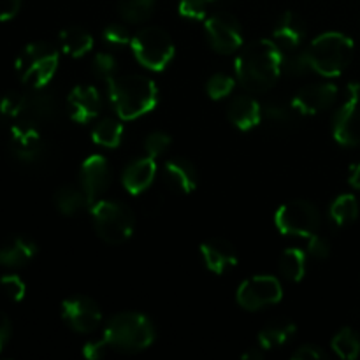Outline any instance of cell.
<instances>
[{"mask_svg": "<svg viewBox=\"0 0 360 360\" xmlns=\"http://www.w3.org/2000/svg\"><path fill=\"white\" fill-rule=\"evenodd\" d=\"M283 53L274 41L252 42L236 58V74L245 90L264 94L276 84L281 74Z\"/></svg>", "mask_w": 360, "mask_h": 360, "instance_id": "1", "label": "cell"}, {"mask_svg": "<svg viewBox=\"0 0 360 360\" xmlns=\"http://www.w3.org/2000/svg\"><path fill=\"white\" fill-rule=\"evenodd\" d=\"M109 98L120 120H136L153 111L158 102V88L150 77L130 74L108 79Z\"/></svg>", "mask_w": 360, "mask_h": 360, "instance_id": "2", "label": "cell"}, {"mask_svg": "<svg viewBox=\"0 0 360 360\" xmlns=\"http://www.w3.org/2000/svg\"><path fill=\"white\" fill-rule=\"evenodd\" d=\"M104 338L111 350L136 354L146 350L155 340V329L141 313H120L109 320Z\"/></svg>", "mask_w": 360, "mask_h": 360, "instance_id": "3", "label": "cell"}, {"mask_svg": "<svg viewBox=\"0 0 360 360\" xmlns=\"http://www.w3.org/2000/svg\"><path fill=\"white\" fill-rule=\"evenodd\" d=\"M354 48V41L340 32L319 35L308 49L313 70L326 77L340 76L350 65Z\"/></svg>", "mask_w": 360, "mask_h": 360, "instance_id": "4", "label": "cell"}, {"mask_svg": "<svg viewBox=\"0 0 360 360\" xmlns=\"http://www.w3.org/2000/svg\"><path fill=\"white\" fill-rule=\"evenodd\" d=\"M58 51L48 42H30L18 55L14 69L21 83L32 90H41L58 69Z\"/></svg>", "mask_w": 360, "mask_h": 360, "instance_id": "5", "label": "cell"}, {"mask_svg": "<svg viewBox=\"0 0 360 360\" xmlns=\"http://www.w3.org/2000/svg\"><path fill=\"white\" fill-rule=\"evenodd\" d=\"M95 231L109 245H122L134 234L136 220L125 204L116 200H97L90 206Z\"/></svg>", "mask_w": 360, "mask_h": 360, "instance_id": "6", "label": "cell"}, {"mask_svg": "<svg viewBox=\"0 0 360 360\" xmlns=\"http://www.w3.org/2000/svg\"><path fill=\"white\" fill-rule=\"evenodd\" d=\"M132 51L141 65L160 72L174 58V42L171 35L158 27H146L130 41Z\"/></svg>", "mask_w": 360, "mask_h": 360, "instance_id": "7", "label": "cell"}, {"mask_svg": "<svg viewBox=\"0 0 360 360\" xmlns=\"http://www.w3.org/2000/svg\"><path fill=\"white\" fill-rule=\"evenodd\" d=\"M274 224L281 234L311 238L320 227V214L308 200H292L283 204L274 214Z\"/></svg>", "mask_w": 360, "mask_h": 360, "instance_id": "8", "label": "cell"}, {"mask_svg": "<svg viewBox=\"0 0 360 360\" xmlns=\"http://www.w3.org/2000/svg\"><path fill=\"white\" fill-rule=\"evenodd\" d=\"M360 84L350 83L347 88V97L341 108L334 115L333 136L343 146H359L360 144Z\"/></svg>", "mask_w": 360, "mask_h": 360, "instance_id": "9", "label": "cell"}, {"mask_svg": "<svg viewBox=\"0 0 360 360\" xmlns=\"http://www.w3.org/2000/svg\"><path fill=\"white\" fill-rule=\"evenodd\" d=\"M283 297V288L281 283L274 276H260L248 278L243 281L238 290V302L248 311H259L266 306L276 304Z\"/></svg>", "mask_w": 360, "mask_h": 360, "instance_id": "10", "label": "cell"}, {"mask_svg": "<svg viewBox=\"0 0 360 360\" xmlns=\"http://www.w3.org/2000/svg\"><path fill=\"white\" fill-rule=\"evenodd\" d=\"M206 27L207 39H210L211 46L214 48V51L225 53V55H231V53L238 51L243 44V32L241 25L236 20L234 16L227 13H217L213 16H210L204 23Z\"/></svg>", "mask_w": 360, "mask_h": 360, "instance_id": "11", "label": "cell"}, {"mask_svg": "<svg viewBox=\"0 0 360 360\" xmlns=\"http://www.w3.org/2000/svg\"><path fill=\"white\" fill-rule=\"evenodd\" d=\"M62 316L77 333H91L98 327L102 313L90 297L76 295L62 302Z\"/></svg>", "mask_w": 360, "mask_h": 360, "instance_id": "12", "label": "cell"}, {"mask_svg": "<svg viewBox=\"0 0 360 360\" xmlns=\"http://www.w3.org/2000/svg\"><path fill=\"white\" fill-rule=\"evenodd\" d=\"M111 185V167L102 155H91L81 165V188L86 193L88 204L97 202L98 197Z\"/></svg>", "mask_w": 360, "mask_h": 360, "instance_id": "13", "label": "cell"}, {"mask_svg": "<svg viewBox=\"0 0 360 360\" xmlns=\"http://www.w3.org/2000/svg\"><path fill=\"white\" fill-rule=\"evenodd\" d=\"M338 86L333 83H319L309 84L302 88L292 101V108L297 115H316L323 109L330 108L333 102L336 101Z\"/></svg>", "mask_w": 360, "mask_h": 360, "instance_id": "14", "label": "cell"}, {"mask_svg": "<svg viewBox=\"0 0 360 360\" xmlns=\"http://www.w3.org/2000/svg\"><path fill=\"white\" fill-rule=\"evenodd\" d=\"M11 150L23 162H35L42 155L44 143L35 123L18 122L11 129Z\"/></svg>", "mask_w": 360, "mask_h": 360, "instance_id": "15", "label": "cell"}, {"mask_svg": "<svg viewBox=\"0 0 360 360\" xmlns=\"http://www.w3.org/2000/svg\"><path fill=\"white\" fill-rule=\"evenodd\" d=\"M70 118L76 123H88L101 112V94L91 84H79L69 95Z\"/></svg>", "mask_w": 360, "mask_h": 360, "instance_id": "16", "label": "cell"}, {"mask_svg": "<svg viewBox=\"0 0 360 360\" xmlns=\"http://www.w3.org/2000/svg\"><path fill=\"white\" fill-rule=\"evenodd\" d=\"M306 37V25L295 13H285L273 30V41L281 51H294Z\"/></svg>", "mask_w": 360, "mask_h": 360, "instance_id": "17", "label": "cell"}, {"mask_svg": "<svg viewBox=\"0 0 360 360\" xmlns=\"http://www.w3.org/2000/svg\"><path fill=\"white\" fill-rule=\"evenodd\" d=\"M202 260L210 271L214 274H224L231 267L238 264V255H236L234 246L224 239H211L200 246Z\"/></svg>", "mask_w": 360, "mask_h": 360, "instance_id": "18", "label": "cell"}, {"mask_svg": "<svg viewBox=\"0 0 360 360\" xmlns=\"http://www.w3.org/2000/svg\"><path fill=\"white\" fill-rule=\"evenodd\" d=\"M227 115L232 125L238 127L243 132H248V130L255 129L259 125L264 112L255 98L250 97V95H241V97H236L231 102V105L227 109Z\"/></svg>", "mask_w": 360, "mask_h": 360, "instance_id": "19", "label": "cell"}, {"mask_svg": "<svg viewBox=\"0 0 360 360\" xmlns=\"http://www.w3.org/2000/svg\"><path fill=\"white\" fill-rule=\"evenodd\" d=\"M155 174H157L155 158H139V160L132 162V164L125 169V172H123V186H125L127 192L132 193V195H139L141 192H144V190L153 183Z\"/></svg>", "mask_w": 360, "mask_h": 360, "instance_id": "20", "label": "cell"}, {"mask_svg": "<svg viewBox=\"0 0 360 360\" xmlns=\"http://www.w3.org/2000/svg\"><path fill=\"white\" fill-rule=\"evenodd\" d=\"M56 116V101L49 91L34 90L30 95H25V108L21 118L30 123L51 122Z\"/></svg>", "mask_w": 360, "mask_h": 360, "instance_id": "21", "label": "cell"}, {"mask_svg": "<svg viewBox=\"0 0 360 360\" xmlns=\"http://www.w3.org/2000/svg\"><path fill=\"white\" fill-rule=\"evenodd\" d=\"M164 176L169 185L181 193H190L197 188V171L186 158H172L165 162Z\"/></svg>", "mask_w": 360, "mask_h": 360, "instance_id": "22", "label": "cell"}, {"mask_svg": "<svg viewBox=\"0 0 360 360\" xmlns=\"http://www.w3.org/2000/svg\"><path fill=\"white\" fill-rule=\"evenodd\" d=\"M37 253V246L27 238H13L0 246V266L23 267Z\"/></svg>", "mask_w": 360, "mask_h": 360, "instance_id": "23", "label": "cell"}, {"mask_svg": "<svg viewBox=\"0 0 360 360\" xmlns=\"http://www.w3.org/2000/svg\"><path fill=\"white\" fill-rule=\"evenodd\" d=\"M60 44L63 53L72 58H79L94 48V37L81 27H67L60 32Z\"/></svg>", "mask_w": 360, "mask_h": 360, "instance_id": "24", "label": "cell"}, {"mask_svg": "<svg viewBox=\"0 0 360 360\" xmlns=\"http://www.w3.org/2000/svg\"><path fill=\"white\" fill-rule=\"evenodd\" d=\"M55 204L60 213L67 214V217L76 214L84 206H90L86 199V193L83 192V188H77V186H62L56 192Z\"/></svg>", "mask_w": 360, "mask_h": 360, "instance_id": "25", "label": "cell"}, {"mask_svg": "<svg viewBox=\"0 0 360 360\" xmlns=\"http://www.w3.org/2000/svg\"><path fill=\"white\" fill-rule=\"evenodd\" d=\"M295 334V326L290 322L274 323V326L266 327L259 334V347L264 350H273V348L281 347L287 343Z\"/></svg>", "mask_w": 360, "mask_h": 360, "instance_id": "26", "label": "cell"}, {"mask_svg": "<svg viewBox=\"0 0 360 360\" xmlns=\"http://www.w3.org/2000/svg\"><path fill=\"white\" fill-rule=\"evenodd\" d=\"M280 271L287 280L301 281L306 274V253L299 248L285 250L280 259Z\"/></svg>", "mask_w": 360, "mask_h": 360, "instance_id": "27", "label": "cell"}, {"mask_svg": "<svg viewBox=\"0 0 360 360\" xmlns=\"http://www.w3.org/2000/svg\"><path fill=\"white\" fill-rule=\"evenodd\" d=\"M123 137V125L112 118H105L95 125L94 132H91V139L94 143L101 144L104 148H116L120 146Z\"/></svg>", "mask_w": 360, "mask_h": 360, "instance_id": "28", "label": "cell"}, {"mask_svg": "<svg viewBox=\"0 0 360 360\" xmlns=\"http://www.w3.org/2000/svg\"><path fill=\"white\" fill-rule=\"evenodd\" d=\"M359 217V204L357 199L350 193H345L340 195L330 206V218L334 220V224L345 227V225H350L357 220Z\"/></svg>", "mask_w": 360, "mask_h": 360, "instance_id": "29", "label": "cell"}, {"mask_svg": "<svg viewBox=\"0 0 360 360\" xmlns=\"http://www.w3.org/2000/svg\"><path fill=\"white\" fill-rule=\"evenodd\" d=\"M155 0H118V9L122 18L130 23H141L153 13Z\"/></svg>", "mask_w": 360, "mask_h": 360, "instance_id": "30", "label": "cell"}, {"mask_svg": "<svg viewBox=\"0 0 360 360\" xmlns=\"http://www.w3.org/2000/svg\"><path fill=\"white\" fill-rule=\"evenodd\" d=\"M333 350L345 360H354L360 354V340L352 329L345 327L334 336Z\"/></svg>", "mask_w": 360, "mask_h": 360, "instance_id": "31", "label": "cell"}, {"mask_svg": "<svg viewBox=\"0 0 360 360\" xmlns=\"http://www.w3.org/2000/svg\"><path fill=\"white\" fill-rule=\"evenodd\" d=\"M281 70H285L290 76H304L309 70H313L311 60H309L308 51H295L288 56H283Z\"/></svg>", "mask_w": 360, "mask_h": 360, "instance_id": "32", "label": "cell"}, {"mask_svg": "<svg viewBox=\"0 0 360 360\" xmlns=\"http://www.w3.org/2000/svg\"><path fill=\"white\" fill-rule=\"evenodd\" d=\"M236 86L234 77L227 76V74H214L210 81H207V95L213 101H220V98L227 97Z\"/></svg>", "mask_w": 360, "mask_h": 360, "instance_id": "33", "label": "cell"}, {"mask_svg": "<svg viewBox=\"0 0 360 360\" xmlns=\"http://www.w3.org/2000/svg\"><path fill=\"white\" fill-rule=\"evenodd\" d=\"M25 108V95L9 91L0 98V115L6 118H21Z\"/></svg>", "mask_w": 360, "mask_h": 360, "instance_id": "34", "label": "cell"}, {"mask_svg": "<svg viewBox=\"0 0 360 360\" xmlns=\"http://www.w3.org/2000/svg\"><path fill=\"white\" fill-rule=\"evenodd\" d=\"M264 115H266V118L269 120L273 125L285 127L292 122V116L297 115V112L294 111L292 104L285 105V104H280V102H273V104L266 105V111H264Z\"/></svg>", "mask_w": 360, "mask_h": 360, "instance_id": "35", "label": "cell"}, {"mask_svg": "<svg viewBox=\"0 0 360 360\" xmlns=\"http://www.w3.org/2000/svg\"><path fill=\"white\" fill-rule=\"evenodd\" d=\"M0 288L14 302L23 301L25 294H27V285L16 274H6V276L0 278Z\"/></svg>", "mask_w": 360, "mask_h": 360, "instance_id": "36", "label": "cell"}, {"mask_svg": "<svg viewBox=\"0 0 360 360\" xmlns=\"http://www.w3.org/2000/svg\"><path fill=\"white\" fill-rule=\"evenodd\" d=\"M210 4L211 0H181L178 11L186 20H204Z\"/></svg>", "mask_w": 360, "mask_h": 360, "instance_id": "37", "label": "cell"}, {"mask_svg": "<svg viewBox=\"0 0 360 360\" xmlns=\"http://www.w3.org/2000/svg\"><path fill=\"white\" fill-rule=\"evenodd\" d=\"M94 69L102 79H111L115 77L116 69H118V63H116V58L111 55V53H97L94 58Z\"/></svg>", "mask_w": 360, "mask_h": 360, "instance_id": "38", "label": "cell"}, {"mask_svg": "<svg viewBox=\"0 0 360 360\" xmlns=\"http://www.w3.org/2000/svg\"><path fill=\"white\" fill-rule=\"evenodd\" d=\"M171 146V137L164 132H155L151 136H148V139L144 141V150L146 155L151 158H157L160 155H164V151Z\"/></svg>", "mask_w": 360, "mask_h": 360, "instance_id": "39", "label": "cell"}, {"mask_svg": "<svg viewBox=\"0 0 360 360\" xmlns=\"http://www.w3.org/2000/svg\"><path fill=\"white\" fill-rule=\"evenodd\" d=\"M104 41L112 46H123V44H129L132 39H130L129 30H127L123 25L112 23L104 28Z\"/></svg>", "mask_w": 360, "mask_h": 360, "instance_id": "40", "label": "cell"}, {"mask_svg": "<svg viewBox=\"0 0 360 360\" xmlns=\"http://www.w3.org/2000/svg\"><path fill=\"white\" fill-rule=\"evenodd\" d=\"M308 252H309V255L315 257V259H319V260L327 259L330 253L329 241H327L326 238H320V236L313 234L311 238H309V243H308Z\"/></svg>", "mask_w": 360, "mask_h": 360, "instance_id": "41", "label": "cell"}, {"mask_svg": "<svg viewBox=\"0 0 360 360\" xmlns=\"http://www.w3.org/2000/svg\"><path fill=\"white\" fill-rule=\"evenodd\" d=\"M111 347H109L108 341L102 338L101 341H91V343H86L83 348V355L90 360H98V359H104L105 355L109 354Z\"/></svg>", "mask_w": 360, "mask_h": 360, "instance_id": "42", "label": "cell"}, {"mask_svg": "<svg viewBox=\"0 0 360 360\" xmlns=\"http://www.w3.org/2000/svg\"><path fill=\"white\" fill-rule=\"evenodd\" d=\"M292 359L294 360H319V359H326V354H323V350H320L319 347H315V345H304V347H301L299 350L294 352Z\"/></svg>", "mask_w": 360, "mask_h": 360, "instance_id": "43", "label": "cell"}, {"mask_svg": "<svg viewBox=\"0 0 360 360\" xmlns=\"http://www.w3.org/2000/svg\"><path fill=\"white\" fill-rule=\"evenodd\" d=\"M21 7V0H0V21L13 20Z\"/></svg>", "mask_w": 360, "mask_h": 360, "instance_id": "44", "label": "cell"}, {"mask_svg": "<svg viewBox=\"0 0 360 360\" xmlns=\"http://www.w3.org/2000/svg\"><path fill=\"white\" fill-rule=\"evenodd\" d=\"M9 336H11V322L9 319H7L6 313L0 311V352H2L4 347H6Z\"/></svg>", "mask_w": 360, "mask_h": 360, "instance_id": "45", "label": "cell"}, {"mask_svg": "<svg viewBox=\"0 0 360 360\" xmlns=\"http://www.w3.org/2000/svg\"><path fill=\"white\" fill-rule=\"evenodd\" d=\"M350 185L360 190V162L350 167Z\"/></svg>", "mask_w": 360, "mask_h": 360, "instance_id": "46", "label": "cell"}, {"mask_svg": "<svg viewBox=\"0 0 360 360\" xmlns=\"http://www.w3.org/2000/svg\"><path fill=\"white\" fill-rule=\"evenodd\" d=\"M264 357V348H253V350L243 354V359L245 360H260Z\"/></svg>", "mask_w": 360, "mask_h": 360, "instance_id": "47", "label": "cell"}, {"mask_svg": "<svg viewBox=\"0 0 360 360\" xmlns=\"http://www.w3.org/2000/svg\"><path fill=\"white\" fill-rule=\"evenodd\" d=\"M211 2H224V0H211Z\"/></svg>", "mask_w": 360, "mask_h": 360, "instance_id": "48", "label": "cell"}]
</instances>
